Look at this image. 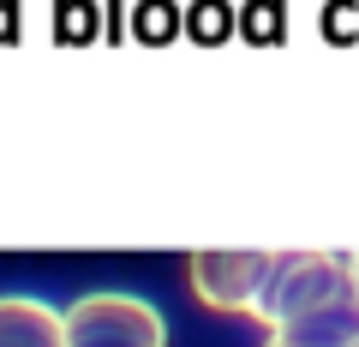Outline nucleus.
<instances>
[{
    "instance_id": "nucleus-2",
    "label": "nucleus",
    "mask_w": 359,
    "mask_h": 347,
    "mask_svg": "<svg viewBox=\"0 0 359 347\" xmlns=\"http://www.w3.org/2000/svg\"><path fill=\"white\" fill-rule=\"evenodd\" d=\"M66 347H168V323L132 294H84L60 311Z\"/></svg>"
},
{
    "instance_id": "nucleus-5",
    "label": "nucleus",
    "mask_w": 359,
    "mask_h": 347,
    "mask_svg": "<svg viewBox=\"0 0 359 347\" xmlns=\"http://www.w3.org/2000/svg\"><path fill=\"white\" fill-rule=\"evenodd\" d=\"M0 347H66V323L42 299H0Z\"/></svg>"
},
{
    "instance_id": "nucleus-1",
    "label": "nucleus",
    "mask_w": 359,
    "mask_h": 347,
    "mask_svg": "<svg viewBox=\"0 0 359 347\" xmlns=\"http://www.w3.org/2000/svg\"><path fill=\"white\" fill-rule=\"evenodd\" d=\"M341 294H353L347 252H276L264 299H257L252 318L269 323V329H282L299 311H318V306H330V299H341Z\"/></svg>"
},
{
    "instance_id": "nucleus-4",
    "label": "nucleus",
    "mask_w": 359,
    "mask_h": 347,
    "mask_svg": "<svg viewBox=\"0 0 359 347\" xmlns=\"http://www.w3.org/2000/svg\"><path fill=\"white\" fill-rule=\"evenodd\" d=\"M269 347H359V287L318 311H299L282 329H269Z\"/></svg>"
},
{
    "instance_id": "nucleus-3",
    "label": "nucleus",
    "mask_w": 359,
    "mask_h": 347,
    "mask_svg": "<svg viewBox=\"0 0 359 347\" xmlns=\"http://www.w3.org/2000/svg\"><path fill=\"white\" fill-rule=\"evenodd\" d=\"M269 264H276V252H198L192 257V287L204 294V306L252 318L257 299H264Z\"/></svg>"
},
{
    "instance_id": "nucleus-6",
    "label": "nucleus",
    "mask_w": 359,
    "mask_h": 347,
    "mask_svg": "<svg viewBox=\"0 0 359 347\" xmlns=\"http://www.w3.org/2000/svg\"><path fill=\"white\" fill-rule=\"evenodd\" d=\"M347 270H353V287H359V252H347Z\"/></svg>"
}]
</instances>
